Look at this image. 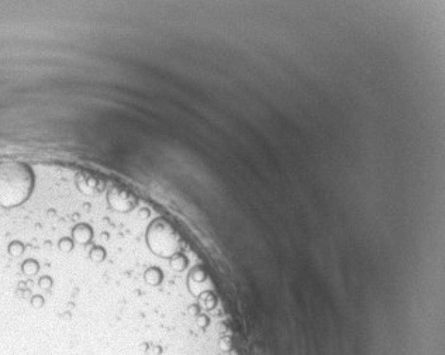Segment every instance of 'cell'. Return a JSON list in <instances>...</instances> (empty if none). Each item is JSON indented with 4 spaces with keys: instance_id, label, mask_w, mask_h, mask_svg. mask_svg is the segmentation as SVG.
<instances>
[{
    "instance_id": "cell-1",
    "label": "cell",
    "mask_w": 445,
    "mask_h": 355,
    "mask_svg": "<svg viewBox=\"0 0 445 355\" xmlns=\"http://www.w3.org/2000/svg\"><path fill=\"white\" fill-rule=\"evenodd\" d=\"M34 188L32 171L26 163L0 162V207L13 209L26 203Z\"/></svg>"
},
{
    "instance_id": "cell-2",
    "label": "cell",
    "mask_w": 445,
    "mask_h": 355,
    "mask_svg": "<svg viewBox=\"0 0 445 355\" xmlns=\"http://www.w3.org/2000/svg\"><path fill=\"white\" fill-rule=\"evenodd\" d=\"M145 241L149 251L163 259H171L182 248V240L176 228L165 219H155L149 224Z\"/></svg>"
},
{
    "instance_id": "cell-3",
    "label": "cell",
    "mask_w": 445,
    "mask_h": 355,
    "mask_svg": "<svg viewBox=\"0 0 445 355\" xmlns=\"http://www.w3.org/2000/svg\"><path fill=\"white\" fill-rule=\"evenodd\" d=\"M107 203L111 210L119 211V213H130L138 205V199L130 189L120 186V185H113L107 191Z\"/></svg>"
},
{
    "instance_id": "cell-4",
    "label": "cell",
    "mask_w": 445,
    "mask_h": 355,
    "mask_svg": "<svg viewBox=\"0 0 445 355\" xmlns=\"http://www.w3.org/2000/svg\"><path fill=\"white\" fill-rule=\"evenodd\" d=\"M78 189L86 196L97 194L104 189V182L96 175L92 174H80L76 178Z\"/></svg>"
},
{
    "instance_id": "cell-5",
    "label": "cell",
    "mask_w": 445,
    "mask_h": 355,
    "mask_svg": "<svg viewBox=\"0 0 445 355\" xmlns=\"http://www.w3.org/2000/svg\"><path fill=\"white\" fill-rule=\"evenodd\" d=\"M93 236H95L93 228L88 223H79L72 228V240L74 242H78V244L88 245L92 242Z\"/></svg>"
},
{
    "instance_id": "cell-6",
    "label": "cell",
    "mask_w": 445,
    "mask_h": 355,
    "mask_svg": "<svg viewBox=\"0 0 445 355\" xmlns=\"http://www.w3.org/2000/svg\"><path fill=\"white\" fill-rule=\"evenodd\" d=\"M144 278H145V282H147L148 285H151V286H158V285L162 283L163 274L159 268L151 266V268H148V269L145 271Z\"/></svg>"
},
{
    "instance_id": "cell-7",
    "label": "cell",
    "mask_w": 445,
    "mask_h": 355,
    "mask_svg": "<svg viewBox=\"0 0 445 355\" xmlns=\"http://www.w3.org/2000/svg\"><path fill=\"white\" fill-rule=\"evenodd\" d=\"M171 266H172L174 271L182 272V271L188 266V258H186L182 252H179L175 257L171 258Z\"/></svg>"
},
{
    "instance_id": "cell-8",
    "label": "cell",
    "mask_w": 445,
    "mask_h": 355,
    "mask_svg": "<svg viewBox=\"0 0 445 355\" xmlns=\"http://www.w3.org/2000/svg\"><path fill=\"white\" fill-rule=\"evenodd\" d=\"M21 269L27 276H32L40 271V265L35 259H26L21 265Z\"/></svg>"
},
{
    "instance_id": "cell-9",
    "label": "cell",
    "mask_w": 445,
    "mask_h": 355,
    "mask_svg": "<svg viewBox=\"0 0 445 355\" xmlns=\"http://www.w3.org/2000/svg\"><path fill=\"white\" fill-rule=\"evenodd\" d=\"M106 250H104L103 247H100V245H95L92 250H90L89 254V258L93 261V262H103L104 259H106Z\"/></svg>"
},
{
    "instance_id": "cell-10",
    "label": "cell",
    "mask_w": 445,
    "mask_h": 355,
    "mask_svg": "<svg viewBox=\"0 0 445 355\" xmlns=\"http://www.w3.org/2000/svg\"><path fill=\"white\" fill-rule=\"evenodd\" d=\"M200 300L203 302V305H205V307H206L207 310H211V309L216 306V303H217L216 296L213 295L210 290L205 292V293H202V295H200Z\"/></svg>"
},
{
    "instance_id": "cell-11",
    "label": "cell",
    "mask_w": 445,
    "mask_h": 355,
    "mask_svg": "<svg viewBox=\"0 0 445 355\" xmlns=\"http://www.w3.org/2000/svg\"><path fill=\"white\" fill-rule=\"evenodd\" d=\"M74 240L72 238H69V237H64V238H61L60 242H58V247H60V250L62 252H71L74 250Z\"/></svg>"
},
{
    "instance_id": "cell-12",
    "label": "cell",
    "mask_w": 445,
    "mask_h": 355,
    "mask_svg": "<svg viewBox=\"0 0 445 355\" xmlns=\"http://www.w3.org/2000/svg\"><path fill=\"white\" fill-rule=\"evenodd\" d=\"M24 252V244L20 241H13L9 244V254H12L13 257H20Z\"/></svg>"
},
{
    "instance_id": "cell-13",
    "label": "cell",
    "mask_w": 445,
    "mask_h": 355,
    "mask_svg": "<svg viewBox=\"0 0 445 355\" xmlns=\"http://www.w3.org/2000/svg\"><path fill=\"white\" fill-rule=\"evenodd\" d=\"M219 347H220V350H222V353H230V351L234 348L231 337H228V336H224V337H222L220 341H219Z\"/></svg>"
},
{
    "instance_id": "cell-14",
    "label": "cell",
    "mask_w": 445,
    "mask_h": 355,
    "mask_svg": "<svg viewBox=\"0 0 445 355\" xmlns=\"http://www.w3.org/2000/svg\"><path fill=\"white\" fill-rule=\"evenodd\" d=\"M210 324V319H208L207 316H205V314H199L197 316V325L200 327V328H206Z\"/></svg>"
},
{
    "instance_id": "cell-15",
    "label": "cell",
    "mask_w": 445,
    "mask_h": 355,
    "mask_svg": "<svg viewBox=\"0 0 445 355\" xmlns=\"http://www.w3.org/2000/svg\"><path fill=\"white\" fill-rule=\"evenodd\" d=\"M31 305H32V307H35V309L43 307V306H44V299H43V296H40V295L32 296V299H31Z\"/></svg>"
},
{
    "instance_id": "cell-16",
    "label": "cell",
    "mask_w": 445,
    "mask_h": 355,
    "mask_svg": "<svg viewBox=\"0 0 445 355\" xmlns=\"http://www.w3.org/2000/svg\"><path fill=\"white\" fill-rule=\"evenodd\" d=\"M38 285H40L41 288H44V289H48V288L52 286V279H51L49 276H43V278L38 281Z\"/></svg>"
},
{
    "instance_id": "cell-17",
    "label": "cell",
    "mask_w": 445,
    "mask_h": 355,
    "mask_svg": "<svg viewBox=\"0 0 445 355\" xmlns=\"http://www.w3.org/2000/svg\"><path fill=\"white\" fill-rule=\"evenodd\" d=\"M191 313L199 316V306H191Z\"/></svg>"
}]
</instances>
